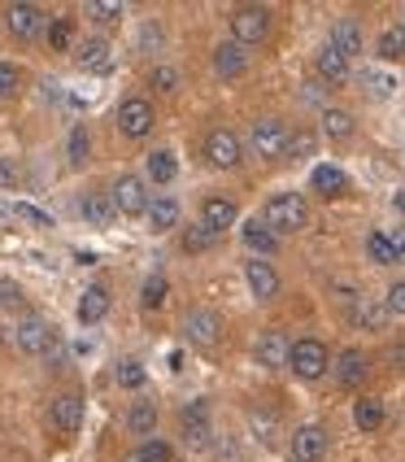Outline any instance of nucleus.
I'll use <instances>...</instances> for the list:
<instances>
[{"label":"nucleus","mask_w":405,"mask_h":462,"mask_svg":"<svg viewBox=\"0 0 405 462\" xmlns=\"http://www.w3.org/2000/svg\"><path fill=\"white\" fill-rule=\"evenodd\" d=\"M262 218H266V227L279 231V236H292V231H301L309 223V206H305L301 192H275L266 206H262Z\"/></svg>","instance_id":"obj_1"},{"label":"nucleus","mask_w":405,"mask_h":462,"mask_svg":"<svg viewBox=\"0 0 405 462\" xmlns=\"http://www.w3.org/2000/svg\"><path fill=\"white\" fill-rule=\"evenodd\" d=\"M288 366H292V375L297 380H323L331 371V354L323 340H314V336H305V340H292V349H288Z\"/></svg>","instance_id":"obj_2"},{"label":"nucleus","mask_w":405,"mask_h":462,"mask_svg":"<svg viewBox=\"0 0 405 462\" xmlns=\"http://www.w3.org/2000/svg\"><path fill=\"white\" fill-rule=\"evenodd\" d=\"M288 127L279 123V118H257L253 127H249V149H253L262 162H279V157H288Z\"/></svg>","instance_id":"obj_3"},{"label":"nucleus","mask_w":405,"mask_h":462,"mask_svg":"<svg viewBox=\"0 0 405 462\" xmlns=\"http://www.w3.org/2000/svg\"><path fill=\"white\" fill-rule=\"evenodd\" d=\"M266 31H271V9H266V5H244V9L231 14V40H235L240 49L262 44Z\"/></svg>","instance_id":"obj_4"},{"label":"nucleus","mask_w":405,"mask_h":462,"mask_svg":"<svg viewBox=\"0 0 405 462\" xmlns=\"http://www.w3.org/2000/svg\"><path fill=\"white\" fill-rule=\"evenodd\" d=\"M5 26H9V35H14V40H23V44L40 40V35L49 31V26H44V9H40V5H31V0L9 5V9H5Z\"/></svg>","instance_id":"obj_5"},{"label":"nucleus","mask_w":405,"mask_h":462,"mask_svg":"<svg viewBox=\"0 0 405 462\" xmlns=\"http://www.w3.org/2000/svg\"><path fill=\"white\" fill-rule=\"evenodd\" d=\"M109 201H114V209H118V214H127V218H135V214H149V188H144V180H140V175H118V180H114V188H109Z\"/></svg>","instance_id":"obj_6"},{"label":"nucleus","mask_w":405,"mask_h":462,"mask_svg":"<svg viewBox=\"0 0 405 462\" xmlns=\"http://www.w3.org/2000/svg\"><path fill=\"white\" fill-rule=\"evenodd\" d=\"M205 157H209V166H218V171H235V166L244 162V144H240L235 131L218 127L205 135Z\"/></svg>","instance_id":"obj_7"},{"label":"nucleus","mask_w":405,"mask_h":462,"mask_svg":"<svg viewBox=\"0 0 405 462\" xmlns=\"http://www.w3.org/2000/svg\"><path fill=\"white\" fill-rule=\"evenodd\" d=\"M157 123V114H152V101L144 97H127V101L118 105V131L127 135V140H144Z\"/></svg>","instance_id":"obj_8"},{"label":"nucleus","mask_w":405,"mask_h":462,"mask_svg":"<svg viewBox=\"0 0 405 462\" xmlns=\"http://www.w3.org/2000/svg\"><path fill=\"white\" fill-rule=\"evenodd\" d=\"M327 428L323 423H305V428H297L292 432V462H323L327 458Z\"/></svg>","instance_id":"obj_9"},{"label":"nucleus","mask_w":405,"mask_h":462,"mask_svg":"<svg viewBox=\"0 0 405 462\" xmlns=\"http://www.w3.org/2000/svg\"><path fill=\"white\" fill-rule=\"evenodd\" d=\"M18 349H23V354H52V349H57V336H52L49 319L26 314L23 323H18Z\"/></svg>","instance_id":"obj_10"},{"label":"nucleus","mask_w":405,"mask_h":462,"mask_svg":"<svg viewBox=\"0 0 405 462\" xmlns=\"http://www.w3.org/2000/svg\"><path fill=\"white\" fill-rule=\"evenodd\" d=\"M183 336L192 340V345H218L223 340V319L214 314V310H188L183 314Z\"/></svg>","instance_id":"obj_11"},{"label":"nucleus","mask_w":405,"mask_h":462,"mask_svg":"<svg viewBox=\"0 0 405 462\" xmlns=\"http://www.w3.org/2000/svg\"><path fill=\"white\" fill-rule=\"evenodd\" d=\"M244 283H249V292H253L257 301H271V297H279V288H283L279 271L266 257H249L244 262Z\"/></svg>","instance_id":"obj_12"},{"label":"nucleus","mask_w":405,"mask_h":462,"mask_svg":"<svg viewBox=\"0 0 405 462\" xmlns=\"http://www.w3.org/2000/svg\"><path fill=\"white\" fill-rule=\"evenodd\" d=\"M83 411H87V406H83L78 393H61V397L49 406V419H52L57 432H78V428H83Z\"/></svg>","instance_id":"obj_13"},{"label":"nucleus","mask_w":405,"mask_h":462,"mask_svg":"<svg viewBox=\"0 0 405 462\" xmlns=\"http://www.w3.org/2000/svg\"><path fill=\"white\" fill-rule=\"evenodd\" d=\"M235 218H240V209H235V201H231V197H205V201H201V218H197V223H205L214 236H223V231H231V223H235Z\"/></svg>","instance_id":"obj_14"},{"label":"nucleus","mask_w":405,"mask_h":462,"mask_svg":"<svg viewBox=\"0 0 405 462\" xmlns=\"http://www.w3.org/2000/svg\"><path fill=\"white\" fill-rule=\"evenodd\" d=\"M314 66H318V79H323V83H345V79L354 75V57H345L336 44H323L318 57H314Z\"/></svg>","instance_id":"obj_15"},{"label":"nucleus","mask_w":405,"mask_h":462,"mask_svg":"<svg viewBox=\"0 0 405 462\" xmlns=\"http://www.w3.org/2000/svg\"><path fill=\"white\" fill-rule=\"evenodd\" d=\"M244 70H249V52L240 49L235 40H223V44L214 49V75L231 83V79H240Z\"/></svg>","instance_id":"obj_16"},{"label":"nucleus","mask_w":405,"mask_h":462,"mask_svg":"<svg viewBox=\"0 0 405 462\" xmlns=\"http://www.w3.org/2000/svg\"><path fill=\"white\" fill-rule=\"evenodd\" d=\"M78 70H87V75H105L109 66H114V52H109V40H101V35H92V40H83L75 52Z\"/></svg>","instance_id":"obj_17"},{"label":"nucleus","mask_w":405,"mask_h":462,"mask_svg":"<svg viewBox=\"0 0 405 462\" xmlns=\"http://www.w3.org/2000/svg\"><path fill=\"white\" fill-rule=\"evenodd\" d=\"M179 423H183V440L188 445H209V411H205V402H197V406H183V414H179Z\"/></svg>","instance_id":"obj_18"},{"label":"nucleus","mask_w":405,"mask_h":462,"mask_svg":"<svg viewBox=\"0 0 405 462\" xmlns=\"http://www.w3.org/2000/svg\"><path fill=\"white\" fill-rule=\"evenodd\" d=\"M366 371H371V358H366L362 349H345V354L336 358V380L345 388H357L366 380Z\"/></svg>","instance_id":"obj_19"},{"label":"nucleus","mask_w":405,"mask_h":462,"mask_svg":"<svg viewBox=\"0 0 405 462\" xmlns=\"http://www.w3.org/2000/svg\"><path fill=\"white\" fill-rule=\"evenodd\" d=\"M78 214L92 223V227H105V223H114V201H109V192H83L78 197Z\"/></svg>","instance_id":"obj_20"},{"label":"nucleus","mask_w":405,"mask_h":462,"mask_svg":"<svg viewBox=\"0 0 405 462\" xmlns=\"http://www.w3.org/2000/svg\"><path fill=\"white\" fill-rule=\"evenodd\" d=\"M78 323H101L105 314H109V292H105L101 283H92V288H83V297H78Z\"/></svg>","instance_id":"obj_21"},{"label":"nucleus","mask_w":405,"mask_h":462,"mask_svg":"<svg viewBox=\"0 0 405 462\" xmlns=\"http://www.w3.org/2000/svg\"><path fill=\"white\" fill-rule=\"evenodd\" d=\"M288 349H292V345L279 332H262L253 345V358L262 362V366H283V362H288Z\"/></svg>","instance_id":"obj_22"},{"label":"nucleus","mask_w":405,"mask_h":462,"mask_svg":"<svg viewBox=\"0 0 405 462\" xmlns=\"http://www.w3.org/2000/svg\"><path fill=\"white\" fill-rule=\"evenodd\" d=\"M309 183H314V192H318V197H340V192L349 188V180H345V171H340V166H331V162H323V166H314V175H309Z\"/></svg>","instance_id":"obj_23"},{"label":"nucleus","mask_w":405,"mask_h":462,"mask_svg":"<svg viewBox=\"0 0 405 462\" xmlns=\"http://www.w3.org/2000/svg\"><path fill=\"white\" fill-rule=\"evenodd\" d=\"M244 245L253 254H279V231L266 227V218H249L244 223Z\"/></svg>","instance_id":"obj_24"},{"label":"nucleus","mask_w":405,"mask_h":462,"mask_svg":"<svg viewBox=\"0 0 405 462\" xmlns=\"http://www.w3.org/2000/svg\"><path fill=\"white\" fill-rule=\"evenodd\" d=\"M149 227L152 231H175L179 227V201L175 197H157V201H149Z\"/></svg>","instance_id":"obj_25"},{"label":"nucleus","mask_w":405,"mask_h":462,"mask_svg":"<svg viewBox=\"0 0 405 462\" xmlns=\"http://www.w3.org/2000/svg\"><path fill=\"white\" fill-rule=\"evenodd\" d=\"M366 254H371L375 266H397V262H401V257H397V240H392L388 231H371V236H366Z\"/></svg>","instance_id":"obj_26"},{"label":"nucleus","mask_w":405,"mask_h":462,"mask_svg":"<svg viewBox=\"0 0 405 462\" xmlns=\"http://www.w3.org/2000/svg\"><path fill=\"white\" fill-rule=\"evenodd\" d=\"M144 171H149L152 183H175L179 162H175V153H170V149H152L149 162H144Z\"/></svg>","instance_id":"obj_27"},{"label":"nucleus","mask_w":405,"mask_h":462,"mask_svg":"<svg viewBox=\"0 0 405 462\" xmlns=\"http://www.w3.org/2000/svg\"><path fill=\"white\" fill-rule=\"evenodd\" d=\"M323 135H327V140H349V135H354V114L327 105V109H323Z\"/></svg>","instance_id":"obj_28"},{"label":"nucleus","mask_w":405,"mask_h":462,"mask_svg":"<svg viewBox=\"0 0 405 462\" xmlns=\"http://www.w3.org/2000/svg\"><path fill=\"white\" fill-rule=\"evenodd\" d=\"M354 423L362 428V432H380L383 428V406L375 402V397H357L354 402Z\"/></svg>","instance_id":"obj_29"},{"label":"nucleus","mask_w":405,"mask_h":462,"mask_svg":"<svg viewBox=\"0 0 405 462\" xmlns=\"http://www.w3.org/2000/svg\"><path fill=\"white\" fill-rule=\"evenodd\" d=\"M331 44L345 52V57H357V52L366 49V40H362V26H357V23H336V31H331Z\"/></svg>","instance_id":"obj_30"},{"label":"nucleus","mask_w":405,"mask_h":462,"mask_svg":"<svg viewBox=\"0 0 405 462\" xmlns=\"http://www.w3.org/2000/svg\"><path fill=\"white\" fill-rule=\"evenodd\" d=\"M152 428H157V411H152V402H135L127 411V432H135V437H152Z\"/></svg>","instance_id":"obj_31"},{"label":"nucleus","mask_w":405,"mask_h":462,"mask_svg":"<svg viewBox=\"0 0 405 462\" xmlns=\"http://www.w3.org/2000/svg\"><path fill=\"white\" fill-rule=\"evenodd\" d=\"M218 245V236L205 227V223H192V227H183V254H209Z\"/></svg>","instance_id":"obj_32"},{"label":"nucleus","mask_w":405,"mask_h":462,"mask_svg":"<svg viewBox=\"0 0 405 462\" xmlns=\"http://www.w3.org/2000/svg\"><path fill=\"white\" fill-rule=\"evenodd\" d=\"M135 462H175V445L170 440H157V437H149L135 454H131Z\"/></svg>","instance_id":"obj_33"},{"label":"nucleus","mask_w":405,"mask_h":462,"mask_svg":"<svg viewBox=\"0 0 405 462\" xmlns=\"http://www.w3.org/2000/svg\"><path fill=\"white\" fill-rule=\"evenodd\" d=\"M114 380H118V384H123V388H131V393H140L149 375H144V366H140V362H135V358H123V362H118V366H114Z\"/></svg>","instance_id":"obj_34"},{"label":"nucleus","mask_w":405,"mask_h":462,"mask_svg":"<svg viewBox=\"0 0 405 462\" xmlns=\"http://www.w3.org/2000/svg\"><path fill=\"white\" fill-rule=\"evenodd\" d=\"M49 49L52 52H70V44H75V23L70 18H57V23H49Z\"/></svg>","instance_id":"obj_35"},{"label":"nucleus","mask_w":405,"mask_h":462,"mask_svg":"<svg viewBox=\"0 0 405 462\" xmlns=\"http://www.w3.org/2000/svg\"><path fill=\"white\" fill-rule=\"evenodd\" d=\"M83 9H87V18H92V23H118V18H123V9H127V5H123V0H87V5H83Z\"/></svg>","instance_id":"obj_36"},{"label":"nucleus","mask_w":405,"mask_h":462,"mask_svg":"<svg viewBox=\"0 0 405 462\" xmlns=\"http://www.w3.org/2000/svg\"><path fill=\"white\" fill-rule=\"evenodd\" d=\"M375 49H380L383 61H397V57H405V26H388Z\"/></svg>","instance_id":"obj_37"},{"label":"nucleus","mask_w":405,"mask_h":462,"mask_svg":"<svg viewBox=\"0 0 405 462\" xmlns=\"http://www.w3.org/2000/svg\"><path fill=\"white\" fill-rule=\"evenodd\" d=\"M66 149H70V166H83L87 162V153H92V135H87V127H75L70 131V140H66Z\"/></svg>","instance_id":"obj_38"},{"label":"nucleus","mask_w":405,"mask_h":462,"mask_svg":"<svg viewBox=\"0 0 405 462\" xmlns=\"http://www.w3.org/2000/svg\"><path fill=\"white\" fill-rule=\"evenodd\" d=\"M166 288H170V283L161 280V275H149V280H144V288H140V306L157 310L161 301H166Z\"/></svg>","instance_id":"obj_39"},{"label":"nucleus","mask_w":405,"mask_h":462,"mask_svg":"<svg viewBox=\"0 0 405 462\" xmlns=\"http://www.w3.org/2000/svg\"><path fill=\"white\" fill-rule=\"evenodd\" d=\"M380 319H383V310L371 306L366 297H362V301L354 306V314H349V323H354V328H366V332H371V328H380Z\"/></svg>","instance_id":"obj_40"},{"label":"nucleus","mask_w":405,"mask_h":462,"mask_svg":"<svg viewBox=\"0 0 405 462\" xmlns=\"http://www.w3.org/2000/svg\"><path fill=\"white\" fill-rule=\"evenodd\" d=\"M18 88H23V66L18 61H0V101L14 97Z\"/></svg>","instance_id":"obj_41"},{"label":"nucleus","mask_w":405,"mask_h":462,"mask_svg":"<svg viewBox=\"0 0 405 462\" xmlns=\"http://www.w3.org/2000/svg\"><path fill=\"white\" fill-rule=\"evenodd\" d=\"M149 83H152V92H175V88H179V70H175V66H152Z\"/></svg>","instance_id":"obj_42"},{"label":"nucleus","mask_w":405,"mask_h":462,"mask_svg":"<svg viewBox=\"0 0 405 462\" xmlns=\"http://www.w3.org/2000/svg\"><path fill=\"white\" fill-rule=\"evenodd\" d=\"M362 79H366V92H371V97H392V92H397V79L383 75V70H375V75L366 70Z\"/></svg>","instance_id":"obj_43"},{"label":"nucleus","mask_w":405,"mask_h":462,"mask_svg":"<svg viewBox=\"0 0 405 462\" xmlns=\"http://www.w3.org/2000/svg\"><path fill=\"white\" fill-rule=\"evenodd\" d=\"M383 310H388V314H397V319H405V280L388 283V292H383Z\"/></svg>","instance_id":"obj_44"},{"label":"nucleus","mask_w":405,"mask_h":462,"mask_svg":"<svg viewBox=\"0 0 405 462\" xmlns=\"http://www.w3.org/2000/svg\"><path fill=\"white\" fill-rule=\"evenodd\" d=\"M331 301L345 310V314H354V306L362 301V292H357L354 283H336V288H331Z\"/></svg>","instance_id":"obj_45"},{"label":"nucleus","mask_w":405,"mask_h":462,"mask_svg":"<svg viewBox=\"0 0 405 462\" xmlns=\"http://www.w3.org/2000/svg\"><path fill=\"white\" fill-rule=\"evenodd\" d=\"M309 153H314V135H292V140H288V157L301 162V157H309Z\"/></svg>","instance_id":"obj_46"},{"label":"nucleus","mask_w":405,"mask_h":462,"mask_svg":"<svg viewBox=\"0 0 405 462\" xmlns=\"http://www.w3.org/2000/svg\"><path fill=\"white\" fill-rule=\"evenodd\" d=\"M18 214H23L26 223H35V227H49L52 223L49 214H44V209H35V206H18Z\"/></svg>","instance_id":"obj_47"},{"label":"nucleus","mask_w":405,"mask_h":462,"mask_svg":"<svg viewBox=\"0 0 405 462\" xmlns=\"http://www.w3.org/2000/svg\"><path fill=\"white\" fill-rule=\"evenodd\" d=\"M18 183V166L9 157H0V188H14Z\"/></svg>","instance_id":"obj_48"},{"label":"nucleus","mask_w":405,"mask_h":462,"mask_svg":"<svg viewBox=\"0 0 405 462\" xmlns=\"http://www.w3.org/2000/svg\"><path fill=\"white\" fill-rule=\"evenodd\" d=\"M0 301H5V306H18L23 297H18V288H14V283H0Z\"/></svg>","instance_id":"obj_49"},{"label":"nucleus","mask_w":405,"mask_h":462,"mask_svg":"<svg viewBox=\"0 0 405 462\" xmlns=\"http://www.w3.org/2000/svg\"><path fill=\"white\" fill-rule=\"evenodd\" d=\"M392 240H397V257H401V262H405V227L397 231V236H392Z\"/></svg>","instance_id":"obj_50"},{"label":"nucleus","mask_w":405,"mask_h":462,"mask_svg":"<svg viewBox=\"0 0 405 462\" xmlns=\"http://www.w3.org/2000/svg\"><path fill=\"white\" fill-rule=\"evenodd\" d=\"M392 206H397V214H401V218H405V188H401V192H397V197H392Z\"/></svg>","instance_id":"obj_51"},{"label":"nucleus","mask_w":405,"mask_h":462,"mask_svg":"<svg viewBox=\"0 0 405 462\" xmlns=\"http://www.w3.org/2000/svg\"><path fill=\"white\" fill-rule=\"evenodd\" d=\"M5 214H9V209H5V206H0V223H5Z\"/></svg>","instance_id":"obj_52"},{"label":"nucleus","mask_w":405,"mask_h":462,"mask_svg":"<svg viewBox=\"0 0 405 462\" xmlns=\"http://www.w3.org/2000/svg\"><path fill=\"white\" fill-rule=\"evenodd\" d=\"M127 462H135V458H127Z\"/></svg>","instance_id":"obj_53"}]
</instances>
